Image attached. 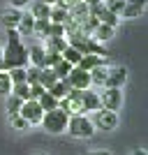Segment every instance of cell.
Masks as SVG:
<instances>
[{"mask_svg": "<svg viewBox=\"0 0 148 155\" xmlns=\"http://www.w3.org/2000/svg\"><path fill=\"white\" fill-rule=\"evenodd\" d=\"M5 70V67H2V49H0V72Z\"/></svg>", "mask_w": 148, "mask_h": 155, "instance_id": "cell-42", "label": "cell"}, {"mask_svg": "<svg viewBox=\"0 0 148 155\" xmlns=\"http://www.w3.org/2000/svg\"><path fill=\"white\" fill-rule=\"evenodd\" d=\"M28 49V63H32V67H44V53H46V49H44V44L42 42H32L30 46H26Z\"/></svg>", "mask_w": 148, "mask_h": 155, "instance_id": "cell-13", "label": "cell"}, {"mask_svg": "<svg viewBox=\"0 0 148 155\" xmlns=\"http://www.w3.org/2000/svg\"><path fill=\"white\" fill-rule=\"evenodd\" d=\"M39 155H46V153H39Z\"/></svg>", "mask_w": 148, "mask_h": 155, "instance_id": "cell-43", "label": "cell"}, {"mask_svg": "<svg viewBox=\"0 0 148 155\" xmlns=\"http://www.w3.org/2000/svg\"><path fill=\"white\" fill-rule=\"evenodd\" d=\"M19 116L26 120L28 125H39L42 123V116H44V111H42V107H39L37 100H28V102H23V107H21Z\"/></svg>", "mask_w": 148, "mask_h": 155, "instance_id": "cell-7", "label": "cell"}, {"mask_svg": "<svg viewBox=\"0 0 148 155\" xmlns=\"http://www.w3.org/2000/svg\"><path fill=\"white\" fill-rule=\"evenodd\" d=\"M107 72H109V67L107 65H100V67H95V70H90V86H97V88H104V81H107Z\"/></svg>", "mask_w": 148, "mask_h": 155, "instance_id": "cell-19", "label": "cell"}, {"mask_svg": "<svg viewBox=\"0 0 148 155\" xmlns=\"http://www.w3.org/2000/svg\"><path fill=\"white\" fill-rule=\"evenodd\" d=\"M146 12V0H125V7H123L120 16L123 19H136Z\"/></svg>", "mask_w": 148, "mask_h": 155, "instance_id": "cell-14", "label": "cell"}, {"mask_svg": "<svg viewBox=\"0 0 148 155\" xmlns=\"http://www.w3.org/2000/svg\"><path fill=\"white\" fill-rule=\"evenodd\" d=\"M49 21H51V23H58V26H67V23L72 21L70 9H67L63 2H53L51 12H49Z\"/></svg>", "mask_w": 148, "mask_h": 155, "instance_id": "cell-12", "label": "cell"}, {"mask_svg": "<svg viewBox=\"0 0 148 155\" xmlns=\"http://www.w3.org/2000/svg\"><path fill=\"white\" fill-rule=\"evenodd\" d=\"M65 81H67L70 88H74V91H88L90 88V74L84 72V70H79V67H72V72L67 74Z\"/></svg>", "mask_w": 148, "mask_h": 155, "instance_id": "cell-9", "label": "cell"}, {"mask_svg": "<svg viewBox=\"0 0 148 155\" xmlns=\"http://www.w3.org/2000/svg\"><path fill=\"white\" fill-rule=\"evenodd\" d=\"M2 67L7 72L16 70V67H28V49L21 42V35L16 28L7 30V46L2 49Z\"/></svg>", "mask_w": 148, "mask_h": 155, "instance_id": "cell-1", "label": "cell"}, {"mask_svg": "<svg viewBox=\"0 0 148 155\" xmlns=\"http://www.w3.org/2000/svg\"><path fill=\"white\" fill-rule=\"evenodd\" d=\"M12 95L19 97V100H23V102H28V100H30V84H14L12 86Z\"/></svg>", "mask_w": 148, "mask_h": 155, "instance_id": "cell-27", "label": "cell"}, {"mask_svg": "<svg viewBox=\"0 0 148 155\" xmlns=\"http://www.w3.org/2000/svg\"><path fill=\"white\" fill-rule=\"evenodd\" d=\"M132 155H148V153H146V148H136Z\"/></svg>", "mask_w": 148, "mask_h": 155, "instance_id": "cell-41", "label": "cell"}, {"mask_svg": "<svg viewBox=\"0 0 148 155\" xmlns=\"http://www.w3.org/2000/svg\"><path fill=\"white\" fill-rule=\"evenodd\" d=\"M58 79H56V74H53V70H49V67H44V70L39 72V79H37V84L44 88V91H49L53 84H56Z\"/></svg>", "mask_w": 148, "mask_h": 155, "instance_id": "cell-25", "label": "cell"}, {"mask_svg": "<svg viewBox=\"0 0 148 155\" xmlns=\"http://www.w3.org/2000/svg\"><path fill=\"white\" fill-rule=\"evenodd\" d=\"M46 30H49V19H35L32 32H35V35H39V37H46Z\"/></svg>", "mask_w": 148, "mask_h": 155, "instance_id": "cell-32", "label": "cell"}, {"mask_svg": "<svg viewBox=\"0 0 148 155\" xmlns=\"http://www.w3.org/2000/svg\"><path fill=\"white\" fill-rule=\"evenodd\" d=\"M21 9H14V7H9V9H5V12L0 14V23L7 28V30H12V28L19 26V21H21Z\"/></svg>", "mask_w": 148, "mask_h": 155, "instance_id": "cell-17", "label": "cell"}, {"mask_svg": "<svg viewBox=\"0 0 148 155\" xmlns=\"http://www.w3.org/2000/svg\"><path fill=\"white\" fill-rule=\"evenodd\" d=\"M32 26H35L32 14H30V12H23V14H21L19 26H16V32H19V35H30V32H32Z\"/></svg>", "mask_w": 148, "mask_h": 155, "instance_id": "cell-23", "label": "cell"}, {"mask_svg": "<svg viewBox=\"0 0 148 155\" xmlns=\"http://www.w3.org/2000/svg\"><path fill=\"white\" fill-rule=\"evenodd\" d=\"M81 107H84V114H93V111L102 109V104H100V93L95 91H84L81 93Z\"/></svg>", "mask_w": 148, "mask_h": 155, "instance_id": "cell-15", "label": "cell"}, {"mask_svg": "<svg viewBox=\"0 0 148 155\" xmlns=\"http://www.w3.org/2000/svg\"><path fill=\"white\" fill-rule=\"evenodd\" d=\"M81 93H84V91H74V88H72L70 95L65 97V100H58V109H63L67 116L84 114V107H81Z\"/></svg>", "mask_w": 148, "mask_h": 155, "instance_id": "cell-6", "label": "cell"}, {"mask_svg": "<svg viewBox=\"0 0 148 155\" xmlns=\"http://www.w3.org/2000/svg\"><path fill=\"white\" fill-rule=\"evenodd\" d=\"M37 102H39V107H42V111H51V109H58V100L51 95V93L46 91V93H42V95L37 97Z\"/></svg>", "mask_w": 148, "mask_h": 155, "instance_id": "cell-24", "label": "cell"}, {"mask_svg": "<svg viewBox=\"0 0 148 155\" xmlns=\"http://www.w3.org/2000/svg\"><path fill=\"white\" fill-rule=\"evenodd\" d=\"M102 2H104V7H107L111 14H116V16H120L123 7H125V0H102Z\"/></svg>", "mask_w": 148, "mask_h": 155, "instance_id": "cell-31", "label": "cell"}, {"mask_svg": "<svg viewBox=\"0 0 148 155\" xmlns=\"http://www.w3.org/2000/svg\"><path fill=\"white\" fill-rule=\"evenodd\" d=\"M67 132L77 139H90L95 134V127L86 114H77V116H70V120H67Z\"/></svg>", "mask_w": 148, "mask_h": 155, "instance_id": "cell-4", "label": "cell"}, {"mask_svg": "<svg viewBox=\"0 0 148 155\" xmlns=\"http://www.w3.org/2000/svg\"><path fill=\"white\" fill-rule=\"evenodd\" d=\"M86 155H111L109 150H90V153H86Z\"/></svg>", "mask_w": 148, "mask_h": 155, "instance_id": "cell-40", "label": "cell"}, {"mask_svg": "<svg viewBox=\"0 0 148 155\" xmlns=\"http://www.w3.org/2000/svg\"><path fill=\"white\" fill-rule=\"evenodd\" d=\"M67 120H70V116H67L63 109H51L42 116V123L39 125H42L49 134H60V132L67 130Z\"/></svg>", "mask_w": 148, "mask_h": 155, "instance_id": "cell-3", "label": "cell"}, {"mask_svg": "<svg viewBox=\"0 0 148 155\" xmlns=\"http://www.w3.org/2000/svg\"><path fill=\"white\" fill-rule=\"evenodd\" d=\"M9 120H12V127H16V130H26V127H30V125H28L21 116H12Z\"/></svg>", "mask_w": 148, "mask_h": 155, "instance_id": "cell-37", "label": "cell"}, {"mask_svg": "<svg viewBox=\"0 0 148 155\" xmlns=\"http://www.w3.org/2000/svg\"><path fill=\"white\" fill-rule=\"evenodd\" d=\"M60 56H63V60H67V63H70L72 67H77V65H79V60H81V53H79L77 49H74V46H70V44H67V49H65V51L60 53Z\"/></svg>", "mask_w": 148, "mask_h": 155, "instance_id": "cell-28", "label": "cell"}, {"mask_svg": "<svg viewBox=\"0 0 148 155\" xmlns=\"http://www.w3.org/2000/svg\"><path fill=\"white\" fill-rule=\"evenodd\" d=\"M125 81H127V70L123 65H116V67H109V72H107L104 88H123Z\"/></svg>", "mask_w": 148, "mask_h": 155, "instance_id": "cell-10", "label": "cell"}, {"mask_svg": "<svg viewBox=\"0 0 148 155\" xmlns=\"http://www.w3.org/2000/svg\"><path fill=\"white\" fill-rule=\"evenodd\" d=\"M42 70H44V67H42ZM39 67H26V84H37V79H39Z\"/></svg>", "mask_w": 148, "mask_h": 155, "instance_id": "cell-36", "label": "cell"}, {"mask_svg": "<svg viewBox=\"0 0 148 155\" xmlns=\"http://www.w3.org/2000/svg\"><path fill=\"white\" fill-rule=\"evenodd\" d=\"M44 49L46 51H53V53H63L67 49V37H46Z\"/></svg>", "mask_w": 148, "mask_h": 155, "instance_id": "cell-22", "label": "cell"}, {"mask_svg": "<svg viewBox=\"0 0 148 155\" xmlns=\"http://www.w3.org/2000/svg\"><path fill=\"white\" fill-rule=\"evenodd\" d=\"M9 79L14 84H26V67H16V70H9Z\"/></svg>", "mask_w": 148, "mask_h": 155, "instance_id": "cell-33", "label": "cell"}, {"mask_svg": "<svg viewBox=\"0 0 148 155\" xmlns=\"http://www.w3.org/2000/svg\"><path fill=\"white\" fill-rule=\"evenodd\" d=\"M70 91H72V88H70V84H67L65 79H58V81H56V84L49 88V93H51L56 100H65V97L70 95Z\"/></svg>", "mask_w": 148, "mask_h": 155, "instance_id": "cell-21", "label": "cell"}, {"mask_svg": "<svg viewBox=\"0 0 148 155\" xmlns=\"http://www.w3.org/2000/svg\"><path fill=\"white\" fill-rule=\"evenodd\" d=\"M113 35H116V28L111 26H104V23H100V26L93 30V35L90 37L95 39V42H100V44H104V42H109V39H113Z\"/></svg>", "mask_w": 148, "mask_h": 155, "instance_id": "cell-18", "label": "cell"}, {"mask_svg": "<svg viewBox=\"0 0 148 155\" xmlns=\"http://www.w3.org/2000/svg\"><path fill=\"white\" fill-rule=\"evenodd\" d=\"M21 107H23V100H19V97H14V95L7 97V114H9V118H12V116H19Z\"/></svg>", "mask_w": 148, "mask_h": 155, "instance_id": "cell-29", "label": "cell"}, {"mask_svg": "<svg viewBox=\"0 0 148 155\" xmlns=\"http://www.w3.org/2000/svg\"><path fill=\"white\" fill-rule=\"evenodd\" d=\"M32 0H9V7H14V9H23L26 5H30Z\"/></svg>", "mask_w": 148, "mask_h": 155, "instance_id": "cell-39", "label": "cell"}, {"mask_svg": "<svg viewBox=\"0 0 148 155\" xmlns=\"http://www.w3.org/2000/svg\"><path fill=\"white\" fill-rule=\"evenodd\" d=\"M100 104H102V109L118 111L123 107V91L120 88H104V93H100Z\"/></svg>", "mask_w": 148, "mask_h": 155, "instance_id": "cell-8", "label": "cell"}, {"mask_svg": "<svg viewBox=\"0 0 148 155\" xmlns=\"http://www.w3.org/2000/svg\"><path fill=\"white\" fill-rule=\"evenodd\" d=\"M42 93H46V91H44L39 84H30V100H37Z\"/></svg>", "mask_w": 148, "mask_h": 155, "instance_id": "cell-38", "label": "cell"}, {"mask_svg": "<svg viewBox=\"0 0 148 155\" xmlns=\"http://www.w3.org/2000/svg\"><path fill=\"white\" fill-rule=\"evenodd\" d=\"M65 37H67V44L74 46L81 56H84V53H95V56H104V58H107V49H104V44L95 42L88 32H84V30H72L70 35H65Z\"/></svg>", "mask_w": 148, "mask_h": 155, "instance_id": "cell-2", "label": "cell"}, {"mask_svg": "<svg viewBox=\"0 0 148 155\" xmlns=\"http://www.w3.org/2000/svg\"><path fill=\"white\" fill-rule=\"evenodd\" d=\"M90 123L95 130H102V132H113L118 127V114L116 111H109V109H97L93 111V118Z\"/></svg>", "mask_w": 148, "mask_h": 155, "instance_id": "cell-5", "label": "cell"}, {"mask_svg": "<svg viewBox=\"0 0 148 155\" xmlns=\"http://www.w3.org/2000/svg\"><path fill=\"white\" fill-rule=\"evenodd\" d=\"M53 70V74H56V79H67V74L72 72V65L67 63V60H60L56 67H51Z\"/></svg>", "mask_w": 148, "mask_h": 155, "instance_id": "cell-30", "label": "cell"}, {"mask_svg": "<svg viewBox=\"0 0 148 155\" xmlns=\"http://www.w3.org/2000/svg\"><path fill=\"white\" fill-rule=\"evenodd\" d=\"M100 65H107V58H104V56H95V53H84L77 67H79V70H84V72H90V70H95V67H100Z\"/></svg>", "mask_w": 148, "mask_h": 155, "instance_id": "cell-16", "label": "cell"}, {"mask_svg": "<svg viewBox=\"0 0 148 155\" xmlns=\"http://www.w3.org/2000/svg\"><path fill=\"white\" fill-rule=\"evenodd\" d=\"M49 12H51V5H46V2H42V0H32L30 2L32 19H49Z\"/></svg>", "mask_w": 148, "mask_h": 155, "instance_id": "cell-20", "label": "cell"}, {"mask_svg": "<svg viewBox=\"0 0 148 155\" xmlns=\"http://www.w3.org/2000/svg\"><path fill=\"white\" fill-rule=\"evenodd\" d=\"M12 95V79H9V72L2 70L0 72V97H9Z\"/></svg>", "mask_w": 148, "mask_h": 155, "instance_id": "cell-26", "label": "cell"}, {"mask_svg": "<svg viewBox=\"0 0 148 155\" xmlns=\"http://www.w3.org/2000/svg\"><path fill=\"white\" fill-rule=\"evenodd\" d=\"M90 9V14L95 16L100 23H104V26H111V28H116L118 26V16L116 14H111L107 7H104V2H100V5H95V7H88Z\"/></svg>", "mask_w": 148, "mask_h": 155, "instance_id": "cell-11", "label": "cell"}, {"mask_svg": "<svg viewBox=\"0 0 148 155\" xmlns=\"http://www.w3.org/2000/svg\"><path fill=\"white\" fill-rule=\"evenodd\" d=\"M60 60H63V56H60V53H53V51H46V53H44V67H49V70H51V67H56Z\"/></svg>", "mask_w": 148, "mask_h": 155, "instance_id": "cell-34", "label": "cell"}, {"mask_svg": "<svg viewBox=\"0 0 148 155\" xmlns=\"http://www.w3.org/2000/svg\"><path fill=\"white\" fill-rule=\"evenodd\" d=\"M46 37H65V26H58V23H51V21H49ZM46 37H44V39H46Z\"/></svg>", "mask_w": 148, "mask_h": 155, "instance_id": "cell-35", "label": "cell"}]
</instances>
